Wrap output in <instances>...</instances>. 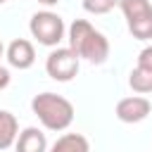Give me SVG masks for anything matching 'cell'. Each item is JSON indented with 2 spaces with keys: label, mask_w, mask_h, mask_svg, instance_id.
Listing matches in <instances>:
<instances>
[{
  "label": "cell",
  "mask_w": 152,
  "mask_h": 152,
  "mask_svg": "<svg viewBox=\"0 0 152 152\" xmlns=\"http://www.w3.org/2000/svg\"><path fill=\"white\" fill-rule=\"evenodd\" d=\"M69 48L88 59L90 64H102L109 57V40L104 38V33H100L90 21L86 19H74L69 26Z\"/></svg>",
  "instance_id": "obj_1"
},
{
  "label": "cell",
  "mask_w": 152,
  "mask_h": 152,
  "mask_svg": "<svg viewBox=\"0 0 152 152\" xmlns=\"http://www.w3.org/2000/svg\"><path fill=\"white\" fill-rule=\"evenodd\" d=\"M31 109L48 131H64L74 121V104L57 93H40L31 100Z\"/></svg>",
  "instance_id": "obj_2"
},
{
  "label": "cell",
  "mask_w": 152,
  "mask_h": 152,
  "mask_svg": "<svg viewBox=\"0 0 152 152\" xmlns=\"http://www.w3.org/2000/svg\"><path fill=\"white\" fill-rule=\"evenodd\" d=\"M119 7L126 17L128 31L138 40L152 38V5L150 0H119Z\"/></svg>",
  "instance_id": "obj_3"
},
{
  "label": "cell",
  "mask_w": 152,
  "mask_h": 152,
  "mask_svg": "<svg viewBox=\"0 0 152 152\" xmlns=\"http://www.w3.org/2000/svg\"><path fill=\"white\" fill-rule=\"evenodd\" d=\"M28 31L31 36L40 43V45H48V48H55L59 45V40L64 38V21L59 14L45 10V12H36L28 21Z\"/></svg>",
  "instance_id": "obj_4"
},
{
  "label": "cell",
  "mask_w": 152,
  "mask_h": 152,
  "mask_svg": "<svg viewBox=\"0 0 152 152\" xmlns=\"http://www.w3.org/2000/svg\"><path fill=\"white\" fill-rule=\"evenodd\" d=\"M45 71H48L50 78H55L59 83H66L78 74V55L71 48H57L48 55Z\"/></svg>",
  "instance_id": "obj_5"
},
{
  "label": "cell",
  "mask_w": 152,
  "mask_h": 152,
  "mask_svg": "<svg viewBox=\"0 0 152 152\" xmlns=\"http://www.w3.org/2000/svg\"><path fill=\"white\" fill-rule=\"evenodd\" d=\"M150 112H152V104H150V100L142 97V95L124 97V100H119V104H116V116H119V121H124V124H138V121L147 119Z\"/></svg>",
  "instance_id": "obj_6"
},
{
  "label": "cell",
  "mask_w": 152,
  "mask_h": 152,
  "mask_svg": "<svg viewBox=\"0 0 152 152\" xmlns=\"http://www.w3.org/2000/svg\"><path fill=\"white\" fill-rule=\"evenodd\" d=\"M7 62L14 69H28L36 62V50L31 45V40L26 38H17L7 45Z\"/></svg>",
  "instance_id": "obj_7"
},
{
  "label": "cell",
  "mask_w": 152,
  "mask_h": 152,
  "mask_svg": "<svg viewBox=\"0 0 152 152\" xmlns=\"http://www.w3.org/2000/svg\"><path fill=\"white\" fill-rule=\"evenodd\" d=\"M14 150L17 152H48V140H45V133L36 126H28L24 128L17 140H14Z\"/></svg>",
  "instance_id": "obj_8"
},
{
  "label": "cell",
  "mask_w": 152,
  "mask_h": 152,
  "mask_svg": "<svg viewBox=\"0 0 152 152\" xmlns=\"http://www.w3.org/2000/svg\"><path fill=\"white\" fill-rule=\"evenodd\" d=\"M50 152H90V142L81 133H64L52 142Z\"/></svg>",
  "instance_id": "obj_9"
},
{
  "label": "cell",
  "mask_w": 152,
  "mask_h": 152,
  "mask_svg": "<svg viewBox=\"0 0 152 152\" xmlns=\"http://www.w3.org/2000/svg\"><path fill=\"white\" fill-rule=\"evenodd\" d=\"M19 135V124H17V116L10 114L7 109H0V150H7L14 145Z\"/></svg>",
  "instance_id": "obj_10"
},
{
  "label": "cell",
  "mask_w": 152,
  "mask_h": 152,
  "mask_svg": "<svg viewBox=\"0 0 152 152\" xmlns=\"http://www.w3.org/2000/svg\"><path fill=\"white\" fill-rule=\"evenodd\" d=\"M128 86H131L133 93H138V95L152 93V69L138 64V66L131 71V76H128Z\"/></svg>",
  "instance_id": "obj_11"
},
{
  "label": "cell",
  "mask_w": 152,
  "mask_h": 152,
  "mask_svg": "<svg viewBox=\"0 0 152 152\" xmlns=\"http://www.w3.org/2000/svg\"><path fill=\"white\" fill-rule=\"evenodd\" d=\"M119 5V0H83V10L88 14H107Z\"/></svg>",
  "instance_id": "obj_12"
},
{
  "label": "cell",
  "mask_w": 152,
  "mask_h": 152,
  "mask_svg": "<svg viewBox=\"0 0 152 152\" xmlns=\"http://www.w3.org/2000/svg\"><path fill=\"white\" fill-rule=\"evenodd\" d=\"M138 64H140V66L152 69V45H147V48H142V50H140V55H138Z\"/></svg>",
  "instance_id": "obj_13"
},
{
  "label": "cell",
  "mask_w": 152,
  "mask_h": 152,
  "mask_svg": "<svg viewBox=\"0 0 152 152\" xmlns=\"http://www.w3.org/2000/svg\"><path fill=\"white\" fill-rule=\"evenodd\" d=\"M7 86H10V71L5 66H0V90L7 88Z\"/></svg>",
  "instance_id": "obj_14"
},
{
  "label": "cell",
  "mask_w": 152,
  "mask_h": 152,
  "mask_svg": "<svg viewBox=\"0 0 152 152\" xmlns=\"http://www.w3.org/2000/svg\"><path fill=\"white\" fill-rule=\"evenodd\" d=\"M38 2H40V5H48V7H50V5H57L59 0H38Z\"/></svg>",
  "instance_id": "obj_15"
},
{
  "label": "cell",
  "mask_w": 152,
  "mask_h": 152,
  "mask_svg": "<svg viewBox=\"0 0 152 152\" xmlns=\"http://www.w3.org/2000/svg\"><path fill=\"white\" fill-rule=\"evenodd\" d=\"M2 50H5V48H2V40H0V57H2Z\"/></svg>",
  "instance_id": "obj_16"
},
{
  "label": "cell",
  "mask_w": 152,
  "mask_h": 152,
  "mask_svg": "<svg viewBox=\"0 0 152 152\" xmlns=\"http://www.w3.org/2000/svg\"><path fill=\"white\" fill-rule=\"evenodd\" d=\"M2 2H5V0H0V5H2Z\"/></svg>",
  "instance_id": "obj_17"
}]
</instances>
